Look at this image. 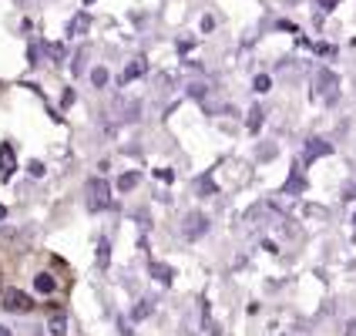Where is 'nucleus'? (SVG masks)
Wrapping results in <instances>:
<instances>
[{
	"label": "nucleus",
	"mask_w": 356,
	"mask_h": 336,
	"mask_svg": "<svg viewBox=\"0 0 356 336\" xmlns=\"http://www.w3.org/2000/svg\"><path fill=\"white\" fill-rule=\"evenodd\" d=\"M0 306H3L7 313H31V310H34L31 296L20 293V289H0Z\"/></svg>",
	"instance_id": "1"
},
{
	"label": "nucleus",
	"mask_w": 356,
	"mask_h": 336,
	"mask_svg": "<svg viewBox=\"0 0 356 336\" xmlns=\"http://www.w3.org/2000/svg\"><path fill=\"white\" fill-rule=\"evenodd\" d=\"M88 205H91L95 212L111 205V189H108L104 178H91V182H88Z\"/></svg>",
	"instance_id": "2"
},
{
	"label": "nucleus",
	"mask_w": 356,
	"mask_h": 336,
	"mask_svg": "<svg viewBox=\"0 0 356 336\" xmlns=\"http://www.w3.org/2000/svg\"><path fill=\"white\" fill-rule=\"evenodd\" d=\"M202 232H209V218L202 216V212H188L185 222H181V236L185 239H198Z\"/></svg>",
	"instance_id": "3"
},
{
	"label": "nucleus",
	"mask_w": 356,
	"mask_h": 336,
	"mask_svg": "<svg viewBox=\"0 0 356 336\" xmlns=\"http://www.w3.org/2000/svg\"><path fill=\"white\" fill-rule=\"evenodd\" d=\"M333 88H339V78L337 74H333V71H326V67H323V71H316V95L319 98H333Z\"/></svg>",
	"instance_id": "4"
},
{
	"label": "nucleus",
	"mask_w": 356,
	"mask_h": 336,
	"mask_svg": "<svg viewBox=\"0 0 356 336\" xmlns=\"http://www.w3.org/2000/svg\"><path fill=\"white\" fill-rule=\"evenodd\" d=\"M145 71H148V61H145V58H135L131 64H128V67H124V71H121V78H118V81H121V84H128V81L141 78Z\"/></svg>",
	"instance_id": "5"
},
{
	"label": "nucleus",
	"mask_w": 356,
	"mask_h": 336,
	"mask_svg": "<svg viewBox=\"0 0 356 336\" xmlns=\"http://www.w3.org/2000/svg\"><path fill=\"white\" fill-rule=\"evenodd\" d=\"M330 152H333V145L323 138H309V145H306V155H309V159H323V155H330Z\"/></svg>",
	"instance_id": "6"
},
{
	"label": "nucleus",
	"mask_w": 356,
	"mask_h": 336,
	"mask_svg": "<svg viewBox=\"0 0 356 336\" xmlns=\"http://www.w3.org/2000/svg\"><path fill=\"white\" fill-rule=\"evenodd\" d=\"M148 269H152V276L159 279L161 286H168V282L175 279V273H172V266H165V262H148Z\"/></svg>",
	"instance_id": "7"
},
{
	"label": "nucleus",
	"mask_w": 356,
	"mask_h": 336,
	"mask_svg": "<svg viewBox=\"0 0 356 336\" xmlns=\"http://www.w3.org/2000/svg\"><path fill=\"white\" fill-rule=\"evenodd\" d=\"M0 172H3V178L14 172V148L10 145H0Z\"/></svg>",
	"instance_id": "8"
},
{
	"label": "nucleus",
	"mask_w": 356,
	"mask_h": 336,
	"mask_svg": "<svg viewBox=\"0 0 356 336\" xmlns=\"http://www.w3.org/2000/svg\"><path fill=\"white\" fill-rule=\"evenodd\" d=\"M88 27H91V17H88V14H78V17L71 20V27H67V34H84Z\"/></svg>",
	"instance_id": "9"
},
{
	"label": "nucleus",
	"mask_w": 356,
	"mask_h": 336,
	"mask_svg": "<svg viewBox=\"0 0 356 336\" xmlns=\"http://www.w3.org/2000/svg\"><path fill=\"white\" fill-rule=\"evenodd\" d=\"M262 118H266V111L256 104V108L249 111V131H259V128H262Z\"/></svg>",
	"instance_id": "10"
},
{
	"label": "nucleus",
	"mask_w": 356,
	"mask_h": 336,
	"mask_svg": "<svg viewBox=\"0 0 356 336\" xmlns=\"http://www.w3.org/2000/svg\"><path fill=\"white\" fill-rule=\"evenodd\" d=\"M135 185H138V172H128V175L118 178V189H121V192H131Z\"/></svg>",
	"instance_id": "11"
},
{
	"label": "nucleus",
	"mask_w": 356,
	"mask_h": 336,
	"mask_svg": "<svg viewBox=\"0 0 356 336\" xmlns=\"http://www.w3.org/2000/svg\"><path fill=\"white\" fill-rule=\"evenodd\" d=\"M34 286H38V293H54V279L47 276V273H40V276L34 279Z\"/></svg>",
	"instance_id": "12"
},
{
	"label": "nucleus",
	"mask_w": 356,
	"mask_h": 336,
	"mask_svg": "<svg viewBox=\"0 0 356 336\" xmlns=\"http://www.w3.org/2000/svg\"><path fill=\"white\" fill-rule=\"evenodd\" d=\"M148 317H152V303H138L135 313H131V319H148Z\"/></svg>",
	"instance_id": "13"
},
{
	"label": "nucleus",
	"mask_w": 356,
	"mask_h": 336,
	"mask_svg": "<svg viewBox=\"0 0 356 336\" xmlns=\"http://www.w3.org/2000/svg\"><path fill=\"white\" fill-rule=\"evenodd\" d=\"M91 81H95V88H104V84H108V71H104V67H95V71H91Z\"/></svg>",
	"instance_id": "14"
},
{
	"label": "nucleus",
	"mask_w": 356,
	"mask_h": 336,
	"mask_svg": "<svg viewBox=\"0 0 356 336\" xmlns=\"http://www.w3.org/2000/svg\"><path fill=\"white\" fill-rule=\"evenodd\" d=\"M252 88H256L259 95H266V91H269V74H256V81H252Z\"/></svg>",
	"instance_id": "15"
},
{
	"label": "nucleus",
	"mask_w": 356,
	"mask_h": 336,
	"mask_svg": "<svg viewBox=\"0 0 356 336\" xmlns=\"http://www.w3.org/2000/svg\"><path fill=\"white\" fill-rule=\"evenodd\" d=\"M108 259H111V253H108V239H101L98 242V262L101 266H108Z\"/></svg>",
	"instance_id": "16"
},
{
	"label": "nucleus",
	"mask_w": 356,
	"mask_h": 336,
	"mask_svg": "<svg viewBox=\"0 0 356 336\" xmlns=\"http://www.w3.org/2000/svg\"><path fill=\"white\" fill-rule=\"evenodd\" d=\"M51 333H54V336H64V319H60V317L51 319Z\"/></svg>",
	"instance_id": "17"
},
{
	"label": "nucleus",
	"mask_w": 356,
	"mask_h": 336,
	"mask_svg": "<svg viewBox=\"0 0 356 336\" xmlns=\"http://www.w3.org/2000/svg\"><path fill=\"white\" fill-rule=\"evenodd\" d=\"M198 189H202V192H216V185H212V178H198Z\"/></svg>",
	"instance_id": "18"
},
{
	"label": "nucleus",
	"mask_w": 356,
	"mask_h": 336,
	"mask_svg": "<svg viewBox=\"0 0 356 336\" xmlns=\"http://www.w3.org/2000/svg\"><path fill=\"white\" fill-rule=\"evenodd\" d=\"M47 51H51V58H64V47H60V44H51V47H47Z\"/></svg>",
	"instance_id": "19"
},
{
	"label": "nucleus",
	"mask_w": 356,
	"mask_h": 336,
	"mask_svg": "<svg viewBox=\"0 0 356 336\" xmlns=\"http://www.w3.org/2000/svg\"><path fill=\"white\" fill-rule=\"evenodd\" d=\"M299 189H302V178H293V182H289V185H286V192H299Z\"/></svg>",
	"instance_id": "20"
},
{
	"label": "nucleus",
	"mask_w": 356,
	"mask_h": 336,
	"mask_svg": "<svg viewBox=\"0 0 356 336\" xmlns=\"http://www.w3.org/2000/svg\"><path fill=\"white\" fill-rule=\"evenodd\" d=\"M31 175H44V165L40 161H31Z\"/></svg>",
	"instance_id": "21"
},
{
	"label": "nucleus",
	"mask_w": 356,
	"mask_h": 336,
	"mask_svg": "<svg viewBox=\"0 0 356 336\" xmlns=\"http://www.w3.org/2000/svg\"><path fill=\"white\" fill-rule=\"evenodd\" d=\"M319 3H323V7H333V3H337V0H319Z\"/></svg>",
	"instance_id": "22"
},
{
	"label": "nucleus",
	"mask_w": 356,
	"mask_h": 336,
	"mask_svg": "<svg viewBox=\"0 0 356 336\" xmlns=\"http://www.w3.org/2000/svg\"><path fill=\"white\" fill-rule=\"evenodd\" d=\"M0 336H10V330H7V326H0Z\"/></svg>",
	"instance_id": "23"
},
{
	"label": "nucleus",
	"mask_w": 356,
	"mask_h": 336,
	"mask_svg": "<svg viewBox=\"0 0 356 336\" xmlns=\"http://www.w3.org/2000/svg\"><path fill=\"white\" fill-rule=\"evenodd\" d=\"M3 216H7V209H3V205H0V218H3Z\"/></svg>",
	"instance_id": "24"
},
{
	"label": "nucleus",
	"mask_w": 356,
	"mask_h": 336,
	"mask_svg": "<svg viewBox=\"0 0 356 336\" xmlns=\"http://www.w3.org/2000/svg\"><path fill=\"white\" fill-rule=\"evenodd\" d=\"M84 3H95V0H84Z\"/></svg>",
	"instance_id": "25"
},
{
	"label": "nucleus",
	"mask_w": 356,
	"mask_h": 336,
	"mask_svg": "<svg viewBox=\"0 0 356 336\" xmlns=\"http://www.w3.org/2000/svg\"><path fill=\"white\" fill-rule=\"evenodd\" d=\"M353 222H356V218H353Z\"/></svg>",
	"instance_id": "26"
}]
</instances>
